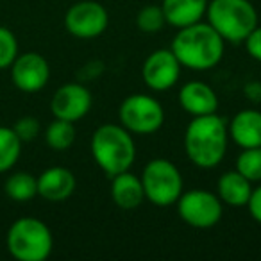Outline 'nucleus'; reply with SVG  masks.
Instances as JSON below:
<instances>
[{"instance_id": "f257e3e1", "label": "nucleus", "mask_w": 261, "mask_h": 261, "mask_svg": "<svg viewBox=\"0 0 261 261\" xmlns=\"http://www.w3.org/2000/svg\"><path fill=\"white\" fill-rule=\"evenodd\" d=\"M227 122L217 113L193 116L185 130V152L199 168H215L227 152Z\"/></svg>"}, {"instance_id": "f03ea898", "label": "nucleus", "mask_w": 261, "mask_h": 261, "mask_svg": "<svg viewBox=\"0 0 261 261\" xmlns=\"http://www.w3.org/2000/svg\"><path fill=\"white\" fill-rule=\"evenodd\" d=\"M170 50L181 63V66L197 72L211 70L222 61L225 52V41L222 36L202 20L179 29L172 40Z\"/></svg>"}, {"instance_id": "7ed1b4c3", "label": "nucleus", "mask_w": 261, "mask_h": 261, "mask_svg": "<svg viewBox=\"0 0 261 261\" xmlns=\"http://www.w3.org/2000/svg\"><path fill=\"white\" fill-rule=\"evenodd\" d=\"M91 156L109 177L125 172L136 160V143L129 130L116 123H104L91 136Z\"/></svg>"}, {"instance_id": "20e7f679", "label": "nucleus", "mask_w": 261, "mask_h": 261, "mask_svg": "<svg viewBox=\"0 0 261 261\" xmlns=\"http://www.w3.org/2000/svg\"><path fill=\"white\" fill-rule=\"evenodd\" d=\"M206 18L229 43H243L257 25V13L249 0H210Z\"/></svg>"}, {"instance_id": "39448f33", "label": "nucleus", "mask_w": 261, "mask_h": 261, "mask_svg": "<svg viewBox=\"0 0 261 261\" xmlns=\"http://www.w3.org/2000/svg\"><path fill=\"white\" fill-rule=\"evenodd\" d=\"M6 247L18 261H45L54 249V236L40 218L22 217L9 227Z\"/></svg>"}, {"instance_id": "423d86ee", "label": "nucleus", "mask_w": 261, "mask_h": 261, "mask_svg": "<svg viewBox=\"0 0 261 261\" xmlns=\"http://www.w3.org/2000/svg\"><path fill=\"white\" fill-rule=\"evenodd\" d=\"M140 179H142L145 199L160 207H167L177 202L185 186L179 168L163 158L149 161Z\"/></svg>"}, {"instance_id": "0eeeda50", "label": "nucleus", "mask_w": 261, "mask_h": 261, "mask_svg": "<svg viewBox=\"0 0 261 261\" xmlns=\"http://www.w3.org/2000/svg\"><path fill=\"white\" fill-rule=\"evenodd\" d=\"M120 125L130 135H154L165 122V109L160 100L145 93L129 95L118 109Z\"/></svg>"}, {"instance_id": "6e6552de", "label": "nucleus", "mask_w": 261, "mask_h": 261, "mask_svg": "<svg viewBox=\"0 0 261 261\" xmlns=\"http://www.w3.org/2000/svg\"><path fill=\"white\" fill-rule=\"evenodd\" d=\"M177 211L182 222L195 229H210L217 225L224 213L218 195L206 190L182 192L177 199Z\"/></svg>"}, {"instance_id": "1a4fd4ad", "label": "nucleus", "mask_w": 261, "mask_h": 261, "mask_svg": "<svg viewBox=\"0 0 261 261\" xmlns=\"http://www.w3.org/2000/svg\"><path fill=\"white\" fill-rule=\"evenodd\" d=\"M109 25V15L106 8L95 0L77 2L66 11L65 27L73 38L93 40L106 33Z\"/></svg>"}, {"instance_id": "9d476101", "label": "nucleus", "mask_w": 261, "mask_h": 261, "mask_svg": "<svg viewBox=\"0 0 261 261\" xmlns=\"http://www.w3.org/2000/svg\"><path fill=\"white\" fill-rule=\"evenodd\" d=\"M11 81L23 93H38L47 86L50 79L48 61L38 52H27L13 61Z\"/></svg>"}, {"instance_id": "9b49d317", "label": "nucleus", "mask_w": 261, "mask_h": 261, "mask_svg": "<svg viewBox=\"0 0 261 261\" xmlns=\"http://www.w3.org/2000/svg\"><path fill=\"white\" fill-rule=\"evenodd\" d=\"M181 68V63L170 48L156 50L145 59L142 66L143 83L154 91H167L179 81Z\"/></svg>"}, {"instance_id": "f8f14e48", "label": "nucleus", "mask_w": 261, "mask_h": 261, "mask_svg": "<svg viewBox=\"0 0 261 261\" xmlns=\"http://www.w3.org/2000/svg\"><path fill=\"white\" fill-rule=\"evenodd\" d=\"M91 93L77 83L63 84L56 90L50 100V111L54 118L68 120V122H79L88 115L91 109Z\"/></svg>"}, {"instance_id": "ddd939ff", "label": "nucleus", "mask_w": 261, "mask_h": 261, "mask_svg": "<svg viewBox=\"0 0 261 261\" xmlns=\"http://www.w3.org/2000/svg\"><path fill=\"white\" fill-rule=\"evenodd\" d=\"M38 179V195L48 202H63L75 192V175L65 167H50Z\"/></svg>"}, {"instance_id": "4468645a", "label": "nucleus", "mask_w": 261, "mask_h": 261, "mask_svg": "<svg viewBox=\"0 0 261 261\" xmlns=\"http://www.w3.org/2000/svg\"><path fill=\"white\" fill-rule=\"evenodd\" d=\"M179 104L192 116L211 115L218 109V97L210 84L202 81H192L179 90Z\"/></svg>"}, {"instance_id": "2eb2a0df", "label": "nucleus", "mask_w": 261, "mask_h": 261, "mask_svg": "<svg viewBox=\"0 0 261 261\" xmlns=\"http://www.w3.org/2000/svg\"><path fill=\"white\" fill-rule=\"evenodd\" d=\"M229 138L240 149L261 147V111L243 109L236 113L234 118L227 123Z\"/></svg>"}, {"instance_id": "dca6fc26", "label": "nucleus", "mask_w": 261, "mask_h": 261, "mask_svg": "<svg viewBox=\"0 0 261 261\" xmlns=\"http://www.w3.org/2000/svg\"><path fill=\"white\" fill-rule=\"evenodd\" d=\"M111 199L120 210H136L145 200L142 179L129 170L111 177Z\"/></svg>"}, {"instance_id": "f3484780", "label": "nucleus", "mask_w": 261, "mask_h": 261, "mask_svg": "<svg viewBox=\"0 0 261 261\" xmlns=\"http://www.w3.org/2000/svg\"><path fill=\"white\" fill-rule=\"evenodd\" d=\"M207 4L210 0H163L161 9L165 13L167 23L182 29L204 18Z\"/></svg>"}, {"instance_id": "a211bd4d", "label": "nucleus", "mask_w": 261, "mask_h": 261, "mask_svg": "<svg viewBox=\"0 0 261 261\" xmlns=\"http://www.w3.org/2000/svg\"><path fill=\"white\" fill-rule=\"evenodd\" d=\"M252 193V182L243 177L238 170L225 172L220 175L217 182V195L222 204H227L232 207H243L249 202V197Z\"/></svg>"}, {"instance_id": "6ab92c4d", "label": "nucleus", "mask_w": 261, "mask_h": 261, "mask_svg": "<svg viewBox=\"0 0 261 261\" xmlns=\"http://www.w3.org/2000/svg\"><path fill=\"white\" fill-rule=\"evenodd\" d=\"M4 192L11 200L27 202L38 195V179L29 172H15L6 179Z\"/></svg>"}, {"instance_id": "aec40b11", "label": "nucleus", "mask_w": 261, "mask_h": 261, "mask_svg": "<svg viewBox=\"0 0 261 261\" xmlns=\"http://www.w3.org/2000/svg\"><path fill=\"white\" fill-rule=\"evenodd\" d=\"M22 140L16 136L13 127L0 125V174L9 172L20 160Z\"/></svg>"}, {"instance_id": "412c9836", "label": "nucleus", "mask_w": 261, "mask_h": 261, "mask_svg": "<svg viewBox=\"0 0 261 261\" xmlns=\"http://www.w3.org/2000/svg\"><path fill=\"white\" fill-rule=\"evenodd\" d=\"M45 142H47V145L52 150H58V152L68 150L73 145V142H75V127H73V122L56 118L45 129Z\"/></svg>"}, {"instance_id": "4be33fe9", "label": "nucleus", "mask_w": 261, "mask_h": 261, "mask_svg": "<svg viewBox=\"0 0 261 261\" xmlns=\"http://www.w3.org/2000/svg\"><path fill=\"white\" fill-rule=\"evenodd\" d=\"M236 170L247 177L250 182L261 181V147H250L242 149L238 160H236Z\"/></svg>"}, {"instance_id": "5701e85b", "label": "nucleus", "mask_w": 261, "mask_h": 261, "mask_svg": "<svg viewBox=\"0 0 261 261\" xmlns=\"http://www.w3.org/2000/svg\"><path fill=\"white\" fill-rule=\"evenodd\" d=\"M167 23L165 13L161 9V6H145L140 9L138 16H136V25L142 33L147 34H156Z\"/></svg>"}, {"instance_id": "b1692460", "label": "nucleus", "mask_w": 261, "mask_h": 261, "mask_svg": "<svg viewBox=\"0 0 261 261\" xmlns=\"http://www.w3.org/2000/svg\"><path fill=\"white\" fill-rule=\"evenodd\" d=\"M18 58V40L8 27L0 25V70H6Z\"/></svg>"}, {"instance_id": "393cba45", "label": "nucleus", "mask_w": 261, "mask_h": 261, "mask_svg": "<svg viewBox=\"0 0 261 261\" xmlns=\"http://www.w3.org/2000/svg\"><path fill=\"white\" fill-rule=\"evenodd\" d=\"M16 136L23 142H33L34 138H38L41 130V125L34 116H22L20 120H16V123L13 125Z\"/></svg>"}, {"instance_id": "a878e982", "label": "nucleus", "mask_w": 261, "mask_h": 261, "mask_svg": "<svg viewBox=\"0 0 261 261\" xmlns=\"http://www.w3.org/2000/svg\"><path fill=\"white\" fill-rule=\"evenodd\" d=\"M243 43H245L247 54H249L252 59H256V61L261 63V27L259 25L254 27V31L245 38Z\"/></svg>"}, {"instance_id": "bb28decb", "label": "nucleus", "mask_w": 261, "mask_h": 261, "mask_svg": "<svg viewBox=\"0 0 261 261\" xmlns=\"http://www.w3.org/2000/svg\"><path fill=\"white\" fill-rule=\"evenodd\" d=\"M247 206H249V211L254 220H256L257 224H261V185L252 188V193H250Z\"/></svg>"}, {"instance_id": "cd10ccee", "label": "nucleus", "mask_w": 261, "mask_h": 261, "mask_svg": "<svg viewBox=\"0 0 261 261\" xmlns=\"http://www.w3.org/2000/svg\"><path fill=\"white\" fill-rule=\"evenodd\" d=\"M245 95L254 102L261 100V84L259 83H249L245 86Z\"/></svg>"}]
</instances>
